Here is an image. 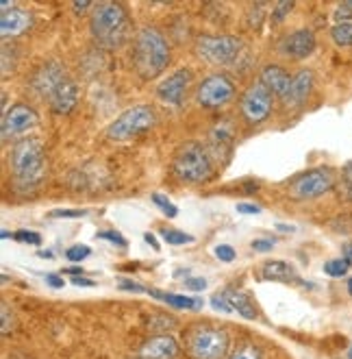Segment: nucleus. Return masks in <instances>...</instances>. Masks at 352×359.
<instances>
[{"label":"nucleus","instance_id":"f257e3e1","mask_svg":"<svg viewBox=\"0 0 352 359\" xmlns=\"http://www.w3.org/2000/svg\"><path fill=\"white\" fill-rule=\"evenodd\" d=\"M170 63V46L161 31L143 27L135 37V70L143 81L157 79Z\"/></svg>","mask_w":352,"mask_h":359},{"label":"nucleus","instance_id":"f03ea898","mask_svg":"<svg viewBox=\"0 0 352 359\" xmlns=\"http://www.w3.org/2000/svg\"><path fill=\"white\" fill-rule=\"evenodd\" d=\"M92 35L100 46L118 48L129 37V18L120 3H98L90 22Z\"/></svg>","mask_w":352,"mask_h":359},{"label":"nucleus","instance_id":"7ed1b4c3","mask_svg":"<svg viewBox=\"0 0 352 359\" xmlns=\"http://www.w3.org/2000/svg\"><path fill=\"white\" fill-rule=\"evenodd\" d=\"M9 165H11V172L17 185H22V187L37 185L46 175L44 146H41L39 140H33V137L20 140L11 149Z\"/></svg>","mask_w":352,"mask_h":359},{"label":"nucleus","instance_id":"20e7f679","mask_svg":"<svg viewBox=\"0 0 352 359\" xmlns=\"http://www.w3.org/2000/svg\"><path fill=\"white\" fill-rule=\"evenodd\" d=\"M229 344V333L211 325H196L185 335V348L192 359H222Z\"/></svg>","mask_w":352,"mask_h":359},{"label":"nucleus","instance_id":"39448f33","mask_svg":"<svg viewBox=\"0 0 352 359\" xmlns=\"http://www.w3.org/2000/svg\"><path fill=\"white\" fill-rule=\"evenodd\" d=\"M174 175L185 183H204L213 175V163L196 142H188L174 157Z\"/></svg>","mask_w":352,"mask_h":359},{"label":"nucleus","instance_id":"423d86ee","mask_svg":"<svg viewBox=\"0 0 352 359\" xmlns=\"http://www.w3.org/2000/svg\"><path fill=\"white\" fill-rule=\"evenodd\" d=\"M241 39L233 35H202L196 39L198 55L213 66H231L241 55Z\"/></svg>","mask_w":352,"mask_h":359},{"label":"nucleus","instance_id":"0eeeda50","mask_svg":"<svg viewBox=\"0 0 352 359\" xmlns=\"http://www.w3.org/2000/svg\"><path fill=\"white\" fill-rule=\"evenodd\" d=\"M153 124H155V111L146 107V104H137V107L127 109L111 122V126L107 129V137L113 142L131 140L141 135L143 131H148Z\"/></svg>","mask_w":352,"mask_h":359},{"label":"nucleus","instance_id":"6e6552de","mask_svg":"<svg viewBox=\"0 0 352 359\" xmlns=\"http://www.w3.org/2000/svg\"><path fill=\"white\" fill-rule=\"evenodd\" d=\"M333 185H335V172L330 168H318V170H309L296 177L292 185H289V194L296 201H314L330 192Z\"/></svg>","mask_w":352,"mask_h":359},{"label":"nucleus","instance_id":"1a4fd4ad","mask_svg":"<svg viewBox=\"0 0 352 359\" xmlns=\"http://www.w3.org/2000/svg\"><path fill=\"white\" fill-rule=\"evenodd\" d=\"M235 96V86L229 76L224 74H211L206 76L200 86H198V92H196V100L198 104L206 109H218V107H224V104H229Z\"/></svg>","mask_w":352,"mask_h":359},{"label":"nucleus","instance_id":"9d476101","mask_svg":"<svg viewBox=\"0 0 352 359\" xmlns=\"http://www.w3.org/2000/svg\"><path fill=\"white\" fill-rule=\"evenodd\" d=\"M272 104H274V94L259 81L244 92L239 107L248 122L259 124V122L267 120V116L272 114Z\"/></svg>","mask_w":352,"mask_h":359},{"label":"nucleus","instance_id":"9b49d317","mask_svg":"<svg viewBox=\"0 0 352 359\" xmlns=\"http://www.w3.org/2000/svg\"><path fill=\"white\" fill-rule=\"evenodd\" d=\"M35 124H37V114L31 107H27V104H13V107L9 111H5V116H3L0 133H3L5 142H9L17 135L29 133Z\"/></svg>","mask_w":352,"mask_h":359},{"label":"nucleus","instance_id":"f8f14e48","mask_svg":"<svg viewBox=\"0 0 352 359\" xmlns=\"http://www.w3.org/2000/svg\"><path fill=\"white\" fill-rule=\"evenodd\" d=\"M316 46H318V41H316L314 31L300 29V31H294L281 39L279 53L285 55L287 59H307L309 55H314Z\"/></svg>","mask_w":352,"mask_h":359},{"label":"nucleus","instance_id":"ddd939ff","mask_svg":"<svg viewBox=\"0 0 352 359\" xmlns=\"http://www.w3.org/2000/svg\"><path fill=\"white\" fill-rule=\"evenodd\" d=\"M190 83H192V72L188 68H178L165 81H161V86L157 88V94L163 102H170L174 107H181Z\"/></svg>","mask_w":352,"mask_h":359},{"label":"nucleus","instance_id":"4468645a","mask_svg":"<svg viewBox=\"0 0 352 359\" xmlns=\"http://www.w3.org/2000/svg\"><path fill=\"white\" fill-rule=\"evenodd\" d=\"M68 76H66V70L59 66V63H46V66H41L33 81H31V88L39 94V96H44L48 98L61 83H64Z\"/></svg>","mask_w":352,"mask_h":359},{"label":"nucleus","instance_id":"2eb2a0df","mask_svg":"<svg viewBox=\"0 0 352 359\" xmlns=\"http://www.w3.org/2000/svg\"><path fill=\"white\" fill-rule=\"evenodd\" d=\"M181 353L178 342L172 335L163 333V335H155L150 340H146L139 348V359H176Z\"/></svg>","mask_w":352,"mask_h":359},{"label":"nucleus","instance_id":"dca6fc26","mask_svg":"<svg viewBox=\"0 0 352 359\" xmlns=\"http://www.w3.org/2000/svg\"><path fill=\"white\" fill-rule=\"evenodd\" d=\"M311 90H314V72L304 68L292 76V86H289L287 94L283 96L285 109H296L300 104H304Z\"/></svg>","mask_w":352,"mask_h":359},{"label":"nucleus","instance_id":"f3484780","mask_svg":"<svg viewBox=\"0 0 352 359\" xmlns=\"http://www.w3.org/2000/svg\"><path fill=\"white\" fill-rule=\"evenodd\" d=\"M76 102H78V88H76V83L72 79H66L61 86L48 96V104H50V109L52 114L57 116H66L70 114L74 107H76Z\"/></svg>","mask_w":352,"mask_h":359},{"label":"nucleus","instance_id":"a211bd4d","mask_svg":"<svg viewBox=\"0 0 352 359\" xmlns=\"http://www.w3.org/2000/svg\"><path fill=\"white\" fill-rule=\"evenodd\" d=\"M33 25V15L24 9H11V11H5L0 15V35L5 39L9 37H17L22 35L24 31H29Z\"/></svg>","mask_w":352,"mask_h":359},{"label":"nucleus","instance_id":"6ab92c4d","mask_svg":"<svg viewBox=\"0 0 352 359\" xmlns=\"http://www.w3.org/2000/svg\"><path fill=\"white\" fill-rule=\"evenodd\" d=\"M263 86L270 90L274 96H285L287 94V90H289V86H292V76H289L287 72H285V68H281V66H265L263 70H261V79H259Z\"/></svg>","mask_w":352,"mask_h":359},{"label":"nucleus","instance_id":"aec40b11","mask_svg":"<svg viewBox=\"0 0 352 359\" xmlns=\"http://www.w3.org/2000/svg\"><path fill=\"white\" fill-rule=\"evenodd\" d=\"M222 297L229 301V305L233 307V311H237L239 316H244L246 320H255L257 318V307L255 303L251 301L246 292H239V290H224Z\"/></svg>","mask_w":352,"mask_h":359},{"label":"nucleus","instance_id":"412c9836","mask_svg":"<svg viewBox=\"0 0 352 359\" xmlns=\"http://www.w3.org/2000/svg\"><path fill=\"white\" fill-rule=\"evenodd\" d=\"M148 294L157 301L168 303L176 309H200L202 301L200 299H190V297H183V294H172V292H159V290H148Z\"/></svg>","mask_w":352,"mask_h":359},{"label":"nucleus","instance_id":"4be33fe9","mask_svg":"<svg viewBox=\"0 0 352 359\" xmlns=\"http://www.w3.org/2000/svg\"><path fill=\"white\" fill-rule=\"evenodd\" d=\"M261 274H263L265 279H270V281H289V279H296V270L289 266L287 262H279V259L263 264Z\"/></svg>","mask_w":352,"mask_h":359},{"label":"nucleus","instance_id":"5701e85b","mask_svg":"<svg viewBox=\"0 0 352 359\" xmlns=\"http://www.w3.org/2000/svg\"><path fill=\"white\" fill-rule=\"evenodd\" d=\"M330 37L339 48H352V22L335 25L330 29Z\"/></svg>","mask_w":352,"mask_h":359},{"label":"nucleus","instance_id":"b1692460","mask_svg":"<svg viewBox=\"0 0 352 359\" xmlns=\"http://www.w3.org/2000/svg\"><path fill=\"white\" fill-rule=\"evenodd\" d=\"M350 268V259H330L324 264V272L328 274V277H333V279H339V277H346V272Z\"/></svg>","mask_w":352,"mask_h":359},{"label":"nucleus","instance_id":"393cba45","mask_svg":"<svg viewBox=\"0 0 352 359\" xmlns=\"http://www.w3.org/2000/svg\"><path fill=\"white\" fill-rule=\"evenodd\" d=\"M161 236H163L165 242L172 244V246H181V244H190V242H194L192 236L183 233V231H176V229H163V231H161Z\"/></svg>","mask_w":352,"mask_h":359},{"label":"nucleus","instance_id":"a878e982","mask_svg":"<svg viewBox=\"0 0 352 359\" xmlns=\"http://www.w3.org/2000/svg\"><path fill=\"white\" fill-rule=\"evenodd\" d=\"M229 359H263V355H261L259 346H255V344H241L239 348H235L229 355Z\"/></svg>","mask_w":352,"mask_h":359},{"label":"nucleus","instance_id":"bb28decb","mask_svg":"<svg viewBox=\"0 0 352 359\" xmlns=\"http://www.w3.org/2000/svg\"><path fill=\"white\" fill-rule=\"evenodd\" d=\"M153 203H155L168 218H174V216L178 214V209H176L168 198H165V196H161V194H153Z\"/></svg>","mask_w":352,"mask_h":359},{"label":"nucleus","instance_id":"cd10ccee","mask_svg":"<svg viewBox=\"0 0 352 359\" xmlns=\"http://www.w3.org/2000/svg\"><path fill=\"white\" fill-rule=\"evenodd\" d=\"M333 18H335V25L352 22V3H342V5H337Z\"/></svg>","mask_w":352,"mask_h":359},{"label":"nucleus","instance_id":"c85d7f7f","mask_svg":"<svg viewBox=\"0 0 352 359\" xmlns=\"http://www.w3.org/2000/svg\"><path fill=\"white\" fill-rule=\"evenodd\" d=\"M90 246H80V244H76V246H70L68 250H66V257L70 259V262H83L85 257H90Z\"/></svg>","mask_w":352,"mask_h":359},{"label":"nucleus","instance_id":"c756f323","mask_svg":"<svg viewBox=\"0 0 352 359\" xmlns=\"http://www.w3.org/2000/svg\"><path fill=\"white\" fill-rule=\"evenodd\" d=\"M13 240L22 242V244H33V246H37L41 242L39 233H35V231H24V229L17 231V233H13Z\"/></svg>","mask_w":352,"mask_h":359},{"label":"nucleus","instance_id":"7c9ffc66","mask_svg":"<svg viewBox=\"0 0 352 359\" xmlns=\"http://www.w3.org/2000/svg\"><path fill=\"white\" fill-rule=\"evenodd\" d=\"M0 309H3V311H0V316H3V329H0V331H3V335H7L11 331V327H13V316L9 311V305L7 303L0 305Z\"/></svg>","mask_w":352,"mask_h":359},{"label":"nucleus","instance_id":"2f4dec72","mask_svg":"<svg viewBox=\"0 0 352 359\" xmlns=\"http://www.w3.org/2000/svg\"><path fill=\"white\" fill-rule=\"evenodd\" d=\"M211 307L216 309V311H224V313H235L233 311V307L229 305V301H226L222 294H216V297L211 299Z\"/></svg>","mask_w":352,"mask_h":359},{"label":"nucleus","instance_id":"473e14b6","mask_svg":"<svg viewBox=\"0 0 352 359\" xmlns=\"http://www.w3.org/2000/svg\"><path fill=\"white\" fill-rule=\"evenodd\" d=\"M87 211L85 209H74V211H70V209H55L52 211V218H80V216H85Z\"/></svg>","mask_w":352,"mask_h":359},{"label":"nucleus","instance_id":"72a5a7b5","mask_svg":"<svg viewBox=\"0 0 352 359\" xmlns=\"http://www.w3.org/2000/svg\"><path fill=\"white\" fill-rule=\"evenodd\" d=\"M216 255H218V259H222V262H226V264H231V262L235 259V250H233L231 246L222 244V246L216 248Z\"/></svg>","mask_w":352,"mask_h":359},{"label":"nucleus","instance_id":"f704fd0d","mask_svg":"<svg viewBox=\"0 0 352 359\" xmlns=\"http://www.w3.org/2000/svg\"><path fill=\"white\" fill-rule=\"evenodd\" d=\"M294 9V3H279L276 5V11H274V22H283L285 15Z\"/></svg>","mask_w":352,"mask_h":359},{"label":"nucleus","instance_id":"c9c22d12","mask_svg":"<svg viewBox=\"0 0 352 359\" xmlns=\"http://www.w3.org/2000/svg\"><path fill=\"white\" fill-rule=\"evenodd\" d=\"M185 287L192 292H202L206 287V281L202 277H190V279H185Z\"/></svg>","mask_w":352,"mask_h":359},{"label":"nucleus","instance_id":"e433bc0d","mask_svg":"<svg viewBox=\"0 0 352 359\" xmlns=\"http://www.w3.org/2000/svg\"><path fill=\"white\" fill-rule=\"evenodd\" d=\"M98 238L100 240H111L118 246H127V240H124L120 233H113V231H102V233H98Z\"/></svg>","mask_w":352,"mask_h":359},{"label":"nucleus","instance_id":"4c0bfd02","mask_svg":"<svg viewBox=\"0 0 352 359\" xmlns=\"http://www.w3.org/2000/svg\"><path fill=\"white\" fill-rule=\"evenodd\" d=\"M251 246H253V250H257V252H267V250H272V248H274V242H272V240H255Z\"/></svg>","mask_w":352,"mask_h":359},{"label":"nucleus","instance_id":"58836bf2","mask_svg":"<svg viewBox=\"0 0 352 359\" xmlns=\"http://www.w3.org/2000/svg\"><path fill=\"white\" fill-rule=\"evenodd\" d=\"M237 211H239V214L251 216V214H261V207L259 205H251V203H239Z\"/></svg>","mask_w":352,"mask_h":359},{"label":"nucleus","instance_id":"ea45409f","mask_svg":"<svg viewBox=\"0 0 352 359\" xmlns=\"http://www.w3.org/2000/svg\"><path fill=\"white\" fill-rule=\"evenodd\" d=\"M44 279H46V283L52 285V287H64V279H61L59 274H46Z\"/></svg>","mask_w":352,"mask_h":359},{"label":"nucleus","instance_id":"a19ab883","mask_svg":"<svg viewBox=\"0 0 352 359\" xmlns=\"http://www.w3.org/2000/svg\"><path fill=\"white\" fill-rule=\"evenodd\" d=\"M120 287H122V290H131V292H148L146 287H141V285H137V283H133V281H122Z\"/></svg>","mask_w":352,"mask_h":359},{"label":"nucleus","instance_id":"79ce46f5","mask_svg":"<svg viewBox=\"0 0 352 359\" xmlns=\"http://www.w3.org/2000/svg\"><path fill=\"white\" fill-rule=\"evenodd\" d=\"M90 7H92V3H87V0H83V3H72V9L74 11H85Z\"/></svg>","mask_w":352,"mask_h":359},{"label":"nucleus","instance_id":"37998d69","mask_svg":"<svg viewBox=\"0 0 352 359\" xmlns=\"http://www.w3.org/2000/svg\"><path fill=\"white\" fill-rule=\"evenodd\" d=\"M344 179H346L348 183H352V161H348L346 168H344Z\"/></svg>","mask_w":352,"mask_h":359},{"label":"nucleus","instance_id":"c03bdc74","mask_svg":"<svg viewBox=\"0 0 352 359\" xmlns=\"http://www.w3.org/2000/svg\"><path fill=\"white\" fill-rule=\"evenodd\" d=\"M72 283H74V285H87V287H92V285H94V281L80 279V277H74V279H72Z\"/></svg>","mask_w":352,"mask_h":359},{"label":"nucleus","instance_id":"a18cd8bd","mask_svg":"<svg viewBox=\"0 0 352 359\" xmlns=\"http://www.w3.org/2000/svg\"><path fill=\"white\" fill-rule=\"evenodd\" d=\"M344 255H346V259L352 257V242H346V244H344Z\"/></svg>","mask_w":352,"mask_h":359},{"label":"nucleus","instance_id":"49530a36","mask_svg":"<svg viewBox=\"0 0 352 359\" xmlns=\"http://www.w3.org/2000/svg\"><path fill=\"white\" fill-rule=\"evenodd\" d=\"M146 242L155 248V250H159V242L155 240V236H150V233H146Z\"/></svg>","mask_w":352,"mask_h":359},{"label":"nucleus","instance_id":"de8ad7c7","mask_svg":"<svg viewBox=\"0 0 352 359\" xmlns=\"http://www.w3.org/2000/svg\"><path fill=\"white\" fill-rule=\"evenodd\" d=\"M279 231H294V226H287V224H276Z\"/></svg>","mask_w":352,"mask_h":359},{"label":"nucleus","instance_id":"09e8293b","mask_svg":"<svg viewBox=\"0 0 352 359\" xmlns=\"http://www.w3.org/2000/svg\"><path fill=\"white\" fill-rule=\"evenodd\" d=\"M66 272H70V274H83L80 268H72V270H66Z\"/></svg>","mask_w":352,"mask_h":359},{"label":"nucleus","instance_id":"8fccbe9b","mask_svg":"<svg viewBox=\"0 0 352 359\" xmlns=\"http://www.w3.org/2000/svg\"><path fill=\"white\" fill-rule=\"evenodd\" d=\"M348 294H350V297H352V277L348 279Z\"/></svg>","mask_w":352,"mask_h":359},{"label":"nucleus","instance_id":"3c124183","mask_svg":"<svg viewBox=\"0 0 352 359\" xmlns=\"http://www.w3.org/2000/svg\"><path fill=\"white\" fill-rule=\"evenodd\" d=\"M348 359H352V344H350V348H348Z\"/></svg>","mask_w":352,"mask_h":359}]
</instances>
